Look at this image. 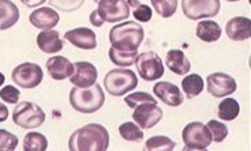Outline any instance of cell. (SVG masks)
<instances>
[{
    "instance_id": "cell-27",
    "label": "cell",
    "mask_w": 251,
    "mask_h": 151,
    "mask_svg": "<svg viewBox=\"0 0 251 151\" xmlns=\"http://www.w3.org/2000/svg\"><path fill=\"white\" fill-rule=\"evenodd\" d=\"M119 133L122 138L127 142H141L144 139V132L138 124H134L131 121L123 123L119 127Z\"/></svg>"
},
{
    "instance_id": "cell-10",
    "label": "cell",
    "mask_w": 251,
    "mask_h": 151,
    "mask_svg": "<svg viewBox=\"0 0 251 151\" xmlns=\"http://www.w3.org/2000/svg\"><path fill=\"white\" fill-rule=\"evenodd\" d=\"M102 22H120L130 17V7L127 0H100L96 10Z\"/></svg>"
},
{
    "instance_id": "cell-14",
    "label": "cell",
    "mask_w": 251,
    "mask_h": 151,
    "mask_svg": "<svg viewBox=\"0 0 251 151\" xmlns=\"http://www.w3.org/2000/svg\"><path fill=\"white\" fill-rule=\"evenodd\" d=\"M153 93L156 95L158 100L164 102L168 107H180L183 104L182 91L179 90V87L171 82H158L154 85L153 87Z\"/></svg>"
},
{
    "instance_id": "cell-37",
    "label": "cell",
    "mask_w": 251,
    "mask_h": 151,
    "mask_svg": "<svg viewBox=\"0 0 251 151\" xmlns=\"http://www.w3.org/2000/svg\"><path fill=\"white\" fill-rule=\"evenodd\" d=\"M7 119H8V109L4 104L0 102V123L6 121Z\"/></svg>"
},
{
    "instance_id": "cell-12",
    "label": "cell",
    "mask_w": 251,
    "mask_h": 151,
    "mask_svg": "<svg viewBox=\"0 0 251 151\" xmlns=\"http://www.w3.org/2000/svg\"><path fill=\"white\" fill-rule=\"evenodd\" d=\"M207 93L214 98H224L236 91V81L224 72H213L207 76Z\"/></svg>"
},
{
    "instance_id": "cell-4",
    "label": "cell",
    "mask_w": 251,
    "mask_h": 151,
    "mask_svg": "<svg viewBox=\"0 0 251 151\" xmlns=\"http://www.w3.org/2000/svg\"><path fill=\"white\" fill-rule=\"evenodd\" d=\"M137 86H138V76L131 69H111L104 78V87L113 97H122L127 94Z\"/></svg>"
},
{
    "instance_id": "cell-6",
    "label": "cell",
    "mask_w": 251,
    "mask_h": 151,
    "mask_svg": "<svg viewBox=\"0 0 251 151\" xmlns=\"http://www.w3.org/2000/svg\"><path fill=\"white\" fill-rule=\"evenodd\" d=\"M182 138L184 142V147H183L184 151L206 150L212 143V135L209 128L200 121L190 123L184 127Z\"/></svg>"
},
{
    "instance_id": "cell-3",
    "label": "cell",
    "mask_w": 251,
    "mask_h": 151,
    "mask_svg": "<svg viewBox=\"0 0 251 151\" xmlns=\"http://www.w3.org/2000/svg\"><path fill=\"white\" fill-rule=\"evenodd\" d=\"M105 102V95L100 85L90 87H74L70 91V104L79 113H94L100 110Z\"/></svg>"
},
{
    "instance_id": "cell-31",
    "label": "cell",
    "mask_w": 251,
    "mask_h": 151,
    "mask_svg": "<svg viewBox=\"0 0 251 151\" xmlns=\"http://www.w3.org/2000/svg\"><path fill=\"white\" fill-rule=\"evenodd\" d=\"M207 128L210 131V135H212V139H213L216 143H221L224 139L228 136V128L224 123L221 121H217V120H210L207 123Z\"/></svg>"
},
{
    "instance_id": "cell-38",
    "label": "cell",
    "mask_w": 251,
    "mask_h": 151,
    "mask_svg": "<svg viewBox=\"0 0 251 151\" xmlns=\"http://www.w3.org/2000/svg\"><path fill=\"white\" fill-rule=\"evenodd\" d=\"M26 7H37L41 6L43 3H45L47 0H21Z\"/></svg>"
},
{
    "instance_id": "cell-16",
    "label": "cell",
    "mask_w": 251,
    "mask_h": 151,
    "mask_svg": "<svg viewBox=\"0 0 251 151\" xmlns=\"http://www.w3.org/2000/svg\"><path fill=\"white\" fill-rule=\"evenodd\" d=\"M47 72L55 81H64L74 72V64L64 56H53L47 62Z\"/></svg>"
},
{
    "instance_id": "cell-39",
    "label": "cell",
    "mask_w": 251,
    "mask_h": 151,
    "mask_svg": "<svg viewBox=\"0 0 251 151\" xmlns=\"http://www.w3.org/2000/svg\"><path fill=\"white\" fill-rule=\"evenodd\" d=\"M4 81H6V78H4V75H3V74L0 72V86H3Z\"/></svg>"
},
{
    "instance_id": "cell-35",
    "label": "cell",
    "mask_w": 251,
    "mask_h": 151,
    "mask_svg": "<svg viewBox=\"0 0 251 151\" xmlns=\"http://www.w3.org/2000/svg\"><path fill=\"white\" fill-rule=\"evenodd\" d=\"M0 98L7 104H17L21 98V93L14 86H4L0 90Z\"/></svg>"
},
{
    "instance_id": "cell-30",
    "label": "cell",
    "mask_w": 251,
    "mask_h": 151,
    "mask_svg": "<svg viewBox=\"0 0 251 151\" xmlns=\"http://www.w3.org/2000/svg\"><path fill=\"white\" fill-rule=\"evenodd\" d=\"M153 8L160 17L170 18L176 13L177 8V0H151Z\"/></svg>"
},
{
    "instance_id": "cell-21",
    "label": "cell",
    "mask_w": 251,
    "mask_h": 151,
    "mask_svg": "<svg viewBox=\"0 0 251 151\" xmlns=\"http://www.w3.org/2000/svg\"><path fill=\"white\" fill-rule=\"evenodd\" d=\"M18 21V7L11 0H0V30H7L13 27Z\"/></svg>"
},
{
    "instance_id": "cell-34",
    "label": "cell",
    "mask_w": 251,
    "mask_h": 151,
    "mask_svg": "<svg viewBox=\"0 0 251 151\" xmlns=\"http://www.w3.org/2000/svg\"><path fill=\"white\" fill-rule=\"evenodd\" d=\"M18 146V136L8 132L7 129H0V151H13Z\"/></svg>"
},
{
    "instance_id": "cell-33",
    "label": "cell",
    "mask_w": 251,
    "mask_h": 151,
    "mask_svg": "<svg viewBox=\"0 0 251 151\" xmlns=\"http://www.w3.org/2000/svg\"><path fill=\"white\" fill-rule=\"evenodd\" d=\"M125 102L128 107L134 109V108L139 105V104H144V102H153L157 104L156 98H153V95L149 93H145V91H137V93H131L130 95H127L125 98Z\"/></svg>"
},
{
    "instance_id": "cell-2",
    "label": "cell",
    "mask_w": 251,
    "mask_h": 151,
    "mask_svg": "<svg viewBox=\"0 0 251 151\" xmlns=\"http://www.w3.org/2000/svg\"><path fill=\"white\" fill-rule=\"evenodd\" d=\"M145 37V30L138 22H122L109 32V41L113 48L120 50H138Z\"/></svg>"
},
{
    "instance_id": "cell-26",
    "label": "cell",
    "mask_w": 251,
    "mask_h": 151,
    "mask_svg": "<svg viewBox=\"0 0 251 151\" xmlns=\"http://www.w3.org/2000/svg\"><path fill=\"white\" fill-rule=\"evenodd\" d=\"M48 149V140L43 133L29 132L24 139V150L25 151H45Z\"/></svg>"
},
{
    "instance_id": "cell-15",
    "label": "cell",
    "mask_w": 251,
    "mask_h": 151,
    "mask_svg": "<svg viewBox=\"0 0 251 151\" xmlns=\"http://www.w3.org/2000/svg\"><path fill=\"white\" fill-rule=\"evenodd\" d=\"M64 40L79 48V49L92 50L96 49L97 46V40H96V33L90 30L88 27H76L73 30L64 33Z\"/></svg>"
},
{
    "instance_id": "cell-7",
    "label": "cell",
    "mask_w": 251,
    "mask_h": 151,
    "mask_svg": "<svg viewBox=\"0 0 251 151\" xmlns=\"http://www.w3.org/2000/svg\"><path fill=\"white\" fill-rule=\"evenodd\" d=\"M139 76L146 82H153L164 75L163 60L156 52H142L138 53L135 60Z\"/></svg>"
},
{
    "instance_id": "cell-13",
    "label": "cell",
    "mask_w": 251,
    "mask_h": 151,
    "mask_svg": "<svg viewBox=\"0 0 251 151\" xmlns=\"http://www.w3.org/2000/svg\"><path fill=\"white\" fill-rule=\"evenodd\" d=\"M97 81V68L88 62H76L74 72L70 76V82L75 87H90Z\"/></svg>"
},
{
    "instance_id": "cell-8",
    "label": "cell",
    "mask_w": 251,
    "mask_h": 151,
    "mask_svg": "<svg viewBox=\"0 0 251 151\" xmlns=\"http://www.w3.org/2000/svg\"><path fill=\"white\" fill-rule=\"evenodd\" d=\"M220 0H182L183 14L191 21L213 18L220 13Z\"/></svg>"
},
{
    "instance_id": "cell-25",
    "label": "cell",
    "mask_w": 251,
    "mask_h": 151,
    "mask_svg": "<svg viewBox=\"0 0 251 151\" xmlns=\"http://www.w3.org/2000/svg\"><path fill=\"white\" fill-rule=\"evenodd\" d=\"M240 112V105L236 100L233 98H224L219 104V110L217 116L220 120H226V121H232L239 116Z\"/></svg>"
},
{
    "instance_id": "cell-22",
    "label": "cell",
    "mask_w": 251,
    "mask_h": 151,
    "mask_svg": "<svg viewBox=\"0 0 251 151\" xmlns=\"http://www.w3.org/2000/svg\"><path fill=\"white\" fill-rule=\"evenodd\" d=\"M195 34L201 41L210 44L219 41V38L221 37V27L214 21H202L197 25Z\"/></svg>"
},
{
    "instance_id": "cell-24",
    "label": "cell",
    "mask_w": 251,
    "mask_h": 151,
    "mask_svg": "<svg viewBox=\"0 0 251 151\" xmlns=\"http://www.w3.org/2000/svg\"><path fill=\"white\" fill-rule=\"evenodd\" d=\"M109 59L115 65L119 67H128L135 63L137 57H138V50H120L111 46L109 49Z\"/></svg>"
},
{
    "instance_id": "cell-11",
    "label": "cell",
    "mask_w": 251,
    "mask_h": 151,
    "mask_svg": "<svg viewBox=\"0 0 251 151\" xmlns=\"http://www.w3.org/2000/svg\"><path fill=\"white\" fill-rule=\"evenodd\" d=\"M163 109L153 102H144L134 108L132 120L142 129H151L160 123L163 119Z\"/></svg>"
},
{
    "instance_id": "cell-40",
    "label": "cell",
    "mask_w": 251,
    "mask_h": 151,
    "mask_svg": "<svg viewBox=\"0 0 251 151\" xmlns=\"http://www.w3.org/2000/svg\"><path fill=\"white\" fill-rule=\"evenodd\" d=\"M226 1H239V0H226Z\"/></svg>"
},
{
    "instance_id": "cell-32",
    "label": "cell",
    "mask_w": 251,
    "mask_h": 151,
    "mask_svg": "<svg viewBox=\"0 0 251 151\" xmlns=\"http://www.w3.org/2000/svg\"><path fill=\"white\" fill-rule=\"evenodd\" d=\"M83 3L85 0H50V6L64 13H73L79 10Z\"/></svg>"
},
{
    "instance_id": "cell-5",
    "label": "cell",
    "mask_w": 251,
    "mask_h": 151,
    "mask_svg": "<svg viewBox=\"0 0 251 151\" xmlns=\"http://www.w3.org/2000/svg\"><path fill=\"white\" fill-rule=\"evenodd\" d=\"M13 121L24 129H34L44 124L45 113L36 102L24 101L14 109Z\"/></svg>"
},
{
    "instance_id": "cell-41",
    "label": "cell",
    "mask_w": 251,
    "mask_h": 151,
    "mask_svg": "<svg viewBox=\"0 0 251 151\" xmlns=\"http://www.w3.org/2000/svg\"><path fill=\"white\" fill-rule=\"evenodd\" d=\"M93 1H96V3H99V1H100V0H93Z\"/></svg>"
},
{
    "instance_id": "cell-17",
    "label": "cell",
    "mask_w": 251,
    "mask_h": 151,
    "mask_svg": "<svg viewBox=\"0 0 251 151\" xmlns=\"http://www.w3.org/2000/svg\"><path fill=\"white\" fill-rule=\"evenodd\" d=\"M226 33L232 41H245L251 37V21L246 17H235L226 22Z\"/></svg>"
},
{
    "instance_id": "cell-1",
    "label": "cell",
    "mask_w": 251,
    "mask_h": 151,
    "mask_svg": "<svg viewBox=\"0 0 251 151\" xmlns=\"http://www.w3.org/2000/svg\"><path fill=\"white\" fill-rule=\"evenodd\" d=\"M109 146V133L101 124L83 126L69 139L71 151H105Z\"/></svg>"
},
{
    "instance_id": "cell-29",
    "label": "cell",
    "mask_w": 251,
    "mask_h": 151,
    "mask_svg": "<svg viewBox=\"0 0 251 151\" xmlns=\"http://www.w3.org/2000/svg\"><path fill=\"white\" fill-rule=\"evenodd\" d=\"M176 143L168 136H153L148 139L145 149L153 151H172L175 149Z\"/></svg>"
},
{
    "instance_id": "cell-18",
    "label": "cell",
    "mask_w": 251,
    "mask_h": 151,
    "mask_svg": "<svg viewBox=\"0 0 251 151\" xmlns=\"http://www.w3.org/2000/svg\"><path fill=\"white\" fill-rule=\"evenodd\" d=\"M59 14L52 10L50 7H41L36 11H33L29 17L31 26L41 29V30H50L53 29L59 23Z\"/></svg>"
},
{
    "instance_id": "cell-9",
    "label": "cell",
    "mask_w": 251,
    "mask_h": 151,
    "mask_svg": "<svg viewBox=\"0 0 251 151\" xmlns=\"http://www.w3.org/2000/svg\"><path fill=\"white\" fill-rule=\"evenodd\" d=\"M43 68L36 63H22L13 71L14 83L22 88H34L43 82Z\"/></svg>"
},
{
    "instance_id": "cell-23",
    "label": "cell",
    "mask_w": 251,
    "mask_h": 151,
    "mask_svg": "<svg viewBox=\"0 0 251 151\" xmlns=\"http://www.w3.org/2000/svg\"><path fill=\"white\" fill-rule=\"evenodd\" d=\"M203 87H205L203 79H202V76L198 75V74L187 75L182 81L183 93L186 94V98H187V100L195 98L197 95L201 94L202 91H203Z\"/></svg>"
},
{
    "instance_id": "cell-28",
    "label": "cell",
    "mask_w": 251,
    "mask_h": 151,
    "mask_svg": "<svg viewBox=\"0 0 251 151\" xmlns=\"http://www.w3.org/2000/svg\"><path fill=\"white\" fill-rule=\"evenodd\" d=\"M127 3H128V7H131L134 18L137 19L138 22L145 23V22L151 21V15H153V10L151 7L141 3L139 0H127Z\"/></svg>"
},
{
    "instance_id": "cell-19",
    "label": "cell",
    "mask_w": 251,
    "mask_h": 151,
    "mask_svg": "<svg viewBox=\"0 0 251 151\" xmlns=\"http://www.w3.org/2000/svg\"><path fill=\"white\" fill-rule=\"evenodd\" d=\"M37 45L41 52L48 53V55H53L63 49V43L59 36V32L52 30V29L38 33Z\"/></svg>"
},
{
    "instance_id": "cell-36",
    "label": "cell",
    "mask_w": 251,
    "mask_h": 151,
    "mask_svg": "<svg viewBox=\"0 0 251 151\" xmlns=\"http://www.w3.org/2000/svg\"><path fill=\"white\" fill-rule=\"evenodd\" d=\"M89 19H90V23L93 26H96V27H101V26L104 25V22H102V19L99 17V14H97V11L94 10L93 13L90 14V17H89Z\"/></svg>"
},
{
    "instance_id": "cell-20",
    "label": "cell",
    "mask_w": 251,
    "mask_h": 151,
    "mask_svg": "<svg viewBox=\"0 0 251 151\" xmlns=\"http://www.w3.org/2000/svg\"><path fill=\"white\" fill-rule=\"evenodd\" d=\"M167 67L176 75H186L191 69V63L180 49H171L165 57Z\"/></svg>"
}]
</instances>
